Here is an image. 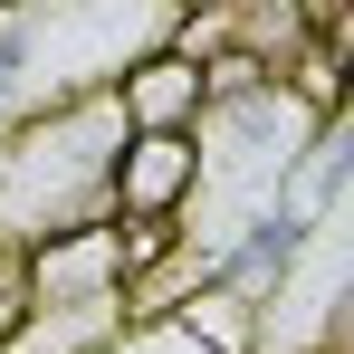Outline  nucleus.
<instances>
[{"instance_id":"nucleus-2","label":"nucleus","mask_w":354,"mask_h":354,"mask_svg":"<svg viewBox=\"0 0 354 354\" xmlns=\"http://www.w3.org/2000/svg\"><path fill=\"white\" fill-rule=\"evenodd\" d=\"M106 96H115L124 134H192V124H201V67L173 58V48H144V58L115 67Z\"/></svg>"},{"instance_id":"nucleus-1","label":"nucleus","mask_w":354,"mask_h":354,"mask_svg":"<svg viewBox=\"0 0 354 354\" xmlns=\"http://www.w3.org/2000/svg\"><path fill=\"white\" fill-rule=\"evenodd\" d=\"M201 192V144L192 134H124L106 163V211L134 230H173Z\"/></svg>"}]
</instances>
